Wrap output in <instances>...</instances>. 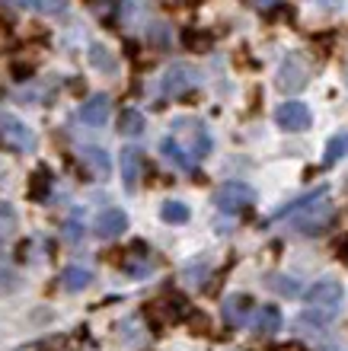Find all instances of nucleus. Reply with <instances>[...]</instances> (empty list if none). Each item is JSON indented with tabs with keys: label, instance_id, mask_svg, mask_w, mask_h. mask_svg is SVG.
<instances>
[{
	"label": "nucleus",
	"instance_id": "nucleus-1",
	"mask_svg": "<svg viewBox=\"0 0 348 351\" xmlns=\"http://www.w3.org/2000/svg\"><path fill=\"white\" fill-rule=\"evenodd\" d=\"M170 138L183 147V154L192 160V163L211 154V134H208V128H205L198 119H179V121H173V134H170Z\"/></svg>",
	"mask_w": 348,
	"mask_h": 351
},
{
	"label": "nucleus",
	"instance_id": "nucleus-2",
	"mask_svg": "<svg viewBox=\"0 0 348 351\" xmlns=\"http://www.w3.org/2000/svg\"><path fill=\"white\" fill-rule=\"evenodd\" d=\"M211 202L224 214H243L256 204V192H253V185H246V182H224L214 189V198H211Z\"/></svg>",
	"mask_w": 348,
	"mask_h": 351
},
{
	"label": "nucleus",
	"instance_id": "nucleus-3",
	"mask_svg": "<svg viewBox=\"0 0 348 351\" xmlns=\"http://www.w3.org/2000/svg\"><path fill=\"white\" fill-rule=\"evenodd\" d=\"M301 217H294V230L303 233V237H320V233H326L332 227V221H336V208H332L326 198H316L313 204H307V208H301Z\"/></svg>",
	"mask_w": 348,
	"mask_h": 351
},
{
	"label": "nucleus",
	"instance_id": "nucleus-4",
	"mask_svg": "<svg viewBox=\"0 0 348 351\" xmlns=\"http://www.w3.org/2000/svg\"><path fill=\"white\" fill-rule=\"evenodd\" d=\"M0 147L13 150V154H32L36 150V134H32V128L26 121L3 115L0 119Z\"/></svg>",
	"mask_w": 348,
	"mask_h": 351
},
{
	"label": "nucleus",
	"instance_id": "nucleus-5",
	"mask_svg": "<svg viewBox=\"0 0 348 351\" xmlns=\"http://www.w3.org/2000/svg\"><path fill=\"white\" fill-rule=\"evenodd\" d=\"M342 300H345V287L336 278H320L316 285L307 291V304L313 310H329V313H339Z\"/></svg>",
	"mask_w": 348,
	"mask_h": 351
},
{
	"label": "nucleus",
	"instance_id": "nucleus-6",
	"mask_svg": "<svg viewBox=\"0 0 348 351\" xmlns=\"http://www.w3.org/2000/svg\"><path fill=\"white\" fill-rule=\"evenodd\" d=\"M275 121L284 131H307L310 128V121H313V112L307 109V102L288 99L275 109Z\"/></svg>",
	"mask_w": 348,
	"mask_h": 351
},
{
	"label": "nucleus",
	"instance_id": "nucleus-7",
	"mask_svg": "<svg viewBox=\"0 0 348 351\" xmlns=\"http://www.w3.org/2000/svg\"><path fill=\"white\" fill-rule=\"evenodd\" d=\"M195 86H198V71H195V67H185V64H173L166 71L160 90H163V96H185V93H192Z\"/></svg>",
	"mask_w": 348,
	"mask_h": 351
},
{
	"label": "nucleus",
	"instance_id": "nucleus-8",
	"mask_svg": "<svg viewBox=\"0 0 348 351\" xmlns=\"http://www.w3.org/2000/svg\"><path fill=\"white\" fill-rule=\"evenodd\" d=\"M307 64H303L301 55H288L281 61V67H278V90L284 93H297L307 86Z\"/></svg>",
	"mask_w": 348,
	"mask_h": 351
},
{
	"label": "nucleus",
	"instance_id": "nucleus-9",
	"mask_svg": "<svg viewBox=\"0 0 348 351\" xmlns=\"http://www.w3.org/2000/svg\"><path fill=\"white\" fill-rule=\"evenodd\" d=\"M93 230H96L100 240H115V237H121V233L128 230V217H125V211H119V208H106V211L96 217Z\"/></svg>",
	"mask_w": 348,
	"mask_h": 351
},
{
	"label": "nucleus",
	"instance_id": "nucleus-10",
	"mask_svg": "<svg viewBox=\"0 0 348 351\" xmlns=\"http://www.w3.org/2000/svg\"><path fill=\"white\" fill-rule=\"evenodd\" d=\"M121 179H125V192H135L141 182V173H144V157H141L138 147H125L121 150Z\"/></svg>",
	"mask_w": 348,
	"mask_h": 351
},
{
	"label": "nucleus",
	"instance_id": "nucleus-11",
	"mask_svg": "<svg viewBox=\"0 0 348 351\" xmlns=\"http://www.w3.org/2000/svg\"><path fill=\"white\" fill-rule=\"evenodd\" d=\"M109 109H112V99L106 93H96V96H90V99L83 102L80 119L86 121V125H93V128H100V125L109 121Z\"/></svg>",
	"mask_w": 348,
	"mask_h": 351
},
{
	"label": "nucleus",
	"instance_id": "nucleus-12",
	"mask_svg": "<svg viewBox=\"0 0 348 351\" xmlns=\"http://www.w3.org/2000/svg\"><path fill=\"white\" fill-rule=\"evenodd\" d=\"M249 313H253V297L249 294H230L224 300V319L230 326H246Z\"/></svg>",
	"mask_w": 348,
	"mask_h": 351
},
{
	"label": "nucleus",
	"instance_id": "nucleus-13",
	"mask_svg": "<svg viewBox=\"0 0 348 351\" xmlns=\"http://www.w3.org/2000/svg\"><path fill=\"white\" fill-rule=\"evenodd\" d=\"M93 281V271H86V268L80 265H67L65 271H61V285H65V291H83V287H90Z\"/></svg>",
	"mask_w": 348,
	"mask_h": 351
},
{
	"label": "nucleus",
	"instance_id": "nucleus-14",
	"mask_svg": "<svg viewBox=\"0 0 348 351\" xmlns=\"http://www.w3.org/2000/svg\"><path fill=\"white\" fill-rule=\"evenodd\" d=\"M80 160H83V167L93 169V176H96V179L109 176V154H102L100 147H83L80 150Z\"/></svg>",
	"mask_w": 348,
	"mask_h": 351
},
{
	"label": "nucleus",
	"instance_id": "nucleus-15",
	"mask_svg": "<svg viewBox=\"0 0 348 351\" xmlns=\"http://www.w3.org/2000/svg\"><path fill=\"white\" fill-rule=\"evenodd\" d=\"M211 42H214V36H211L208 29H185L183 32V45L189 51H195V55H205L211 48Z\"/></svg>",
	"mask_w": 348,
	"mask_h": 351
},
{
	"label": "nucleus",
	"instance_id": "nucleus-16",
	"mask_svg": "<svg viewBox=\"0 0 348 351\" xmlns=\"http://www.w3.org/2000/svg\"><path fill=\"white\" fill-rule=\"evenodd\" d=\"M281 329V313H278V306H259L256 313V332L262 335H272Z\"/></svg>",
	"mask_w": 348,
	"mask_h": 351
},
{
	"label": "nucleus",
	"instance_id": "nucleus-17",
	"mask_svg": "<svg viewBox=\"0 0 348 351\" xmlns=\"http://www.w3.org/2000/svg\"><path fill=\"white\" fill-rule=\"evenodd\" d=\"M160 154H163L166 160H170V163H176V167H183V169H192L195 163L189 157H185L183 154V147H179V144H176L173 138H163L160 141Z\"/></svg>",
	"mask_w": 348,
	"mask_h": 351
},
{
	"label": "nucleus",
	"instance_id": "nucleus-18",
	"mask_svg": "<svg viewBox=\"0 0 348 351\" xmlns=\"http://www.w3.org/2000/svg\"><path fill=\"white\" fill-rule=\"evenodd\" d=\"M348 154V131H342V134H336V138H329V144H326V157H323V163L326 167H332V163H339L342 157Z\"/></svg>",
	"mask_w": 348,
	"mask_h": 351
},
{
	"label": "nucleus",
	"instance_id": "nucleus-19",
	"mask_svg": "<svg viewBox=\"0 0 348 351\" xmlns=\"http://www.w3.org/2000/svg\"><path fill=\"white\" fill-rule=\"evenodd\" d=\"M16 223H19V217H16V211H13V204L0 202V243H7L10 237L16 233Z\"/></svg>",
	"mask_w": 348,
	"mask_h": 351
},
{
	"label": "nucleus",
	"instance_id": "nucleus-20",
	"mask_svg": "<svg viewBox=\"0 0 348 351\" xmlns=\"http://www.w3.org/2000/svg\"><path fill=\"white\" fill-rule=\"evenodd\" d=\"M119 131L121 134H141V131H144V115H141L138 109H125L119 115Z\"/></svg>",
	"mask_w": 348,
	"mask_h": 351
},
{
	"label": "nucleus",
	"instance_id": "nucleus-21",
	"mask_svg": "<svg viewBox=\"0 0 348 351\" xmlns=\"http://www.w3.org/2000/svg\"><path fill=\"white\" fill-rule=\"evenodd\" d=\"M268 287H272V291H278L281 297H301V285H297L294 278L272 275V278H268Z\"/></svg>",
	"mask_w": 348,
	"mask_h": 351
},
{
	"label": "nucleus",
	"instance_id": "nucleus-22",
	"mask_svg": "<svg viewBox=\"0 0 348 351\" xmlns=\"http://www.w3.org/2000/svg\"><path fill=\"white\" fill-rule=\"evenodd\" d=\"M160 217H163L166 223H185L189 221V208H185L183 202H166L163 208H160Z\"/></svg>",
	"mask_w": 348,
	"mask_h": 351
},
{
	"label": "nucleus",
	"instance_id": "nucleus-23",
	"mask_svg": "<svg viewBox=\"0 0 348 351\" xmlns=\"http://www.w3.org/2000/svg\"><path fill=\"white\" fill-rule=\"evenodd\" d=\"M48 189H51V179H48V169L42 167L36 179L29 182V198H36V202H45V198H48Z\"/></svg>",
	"mask_w": 348,
	"mask_h": 351
},
{
	"label": "nucleus",
	"instance_id": "nucleus-24",
	"mask_svg": "<svg viewBox=\"0 0 348 351\" xmlns=\"http://www.w3.org/2000/svg\"><path fill=\"white\" fill-rule=\"evenodd\" d=\"M185 323H189V329H192L195 335H208L211 332V316L198 313V310H192V313L185 316Z\"/></svg>",
	"mask_w": 348,
	"mask_h": 351
},
{
	"label": "nucleus",
	"instance_id": "nucleus-25",
	"mask_svg": "<svg viewBox=\"0 0 348 351\" xmlns=\"http://www.w3.org/2000/svg\"><path fill=\"white\" fill-rule=\"evenodd\" d=\"M10 74H13V80H19V84H23V80H32V74H36V71H32V64H29V61H13V64H10Z\"/></svg>",
	"mask_w": 348,
	"mask_h": 351
},
{
	"label": "nucleus",
	"instance_id": "nucleus-26",
	"mask_svg": "<svg viewBox=\"0 0 348 351\" xmlns=\"http://www.w3.org/2000/svg\"><path fill=\"white\" fill-rule=\"evenodd\" d=\"M90 58H93V64L102 67V71H112V67H115V61H112V58H106V48H102V45H93L90 48Z\"/></svg>",
	"mask_w": 348,
	"mask_h": 351
},
{
	"label": "nucleus",
	"instance_id": "nucleus-27",
	"mask_svg": "<svg viewBox=\"0 0 348 351\" xmlns=\"http://www.w3.org/2000/svg\"><path fill=\"white\" fill-rule=\"evenodd\" d=\"M150 38L154 45H166V26H150Z\"/></svg>",
	"mask_w": 348,
	"mask_h": 351
},
{
	"label": "nucleus",
	"instance_id": "nucleus-28",
	"mask_svg": "<svg viewBox=\"0 0 348 351\" xmlns=\"http://www.w3.org/2000/svg\"><path fill=\"white\" fill-rule=\"evenodd\" d=\"M67 240H80V223H77V217L67 223Z\"/></svg>",
	"mask_w": 348,
	"mask_h": 351
},
{
	"label": "nucleus",
	"instance_id": "nucleus-29",
	"mask_svg": "<svg viewBox=\"0 0 348 351\" xmlns=\"http://www.w3.org/2000/svg\"><path fill=\"white\" fill-rule=\"evenodd\" d=\"M339 256H342V262H345V265H348V240L339 246Z\"/></svg>",
	"mask_w": 348,
	"mask_h": 351
}]
</instances>
